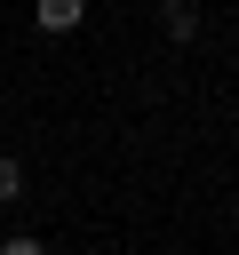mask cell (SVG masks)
Segmentation results:
<instances>
[{
	"label": "cell",
	"mask_w": 239,
	"mask_h": 255,
	"mask_svg": "<svg viewBox=\"0 0 239 255\" xmlns=\"http://www.w3.org/2000/svg\"><path fill=\"white\" fill-rule=\"evenodd\" d=\"M80 16H88V0H32L40 32H80Z\"/></svg>",
	"instance_id": "6da1fadb"
},
{
	"label": "cell",
	"mask_w": 239,
	"mask_h": 255,
	"mask_svg": "<svg viewBox=\"0 0 239 255\" xmlns=\"http://www.w3.org/2000/svg\"><path fill=\"white\" fill-rule=\"evenodd\" d=\"M8 199H24V159L0 151V207H8Z\"/></svg>",
	"instance_id": "3957f363"
},
{
	"label": "cell",
	"mask_w": 239,
	"mask_h": 255,
	"mask_svg": "<svg viewBox=\"0 0 239 255\" xmlns=\"http://www.w3.org/2000/svg\"><path fill=\"white\" fill-rule=\"evenodd\" d=\"M159 24H167V40H199V8L191 0H159Z\"/></svg>",
	"instance_id": "7a4b0ae2"
},
{
	"label": "cell",
	"mask_w": 239,
	"mask_h": 255,
	"mask_svg": "<svg viewBox=\"0 0 239 255\" xmlns=\"http://www.w3.org/2000/svg\"><path fill=\"white\" fill-rule=\"evenodd\" d=\"M0 255H48V247H40L32 231H8V239H0Z\"/></svg>",
	"instance_id": "277c9868"
}]
</instances>
